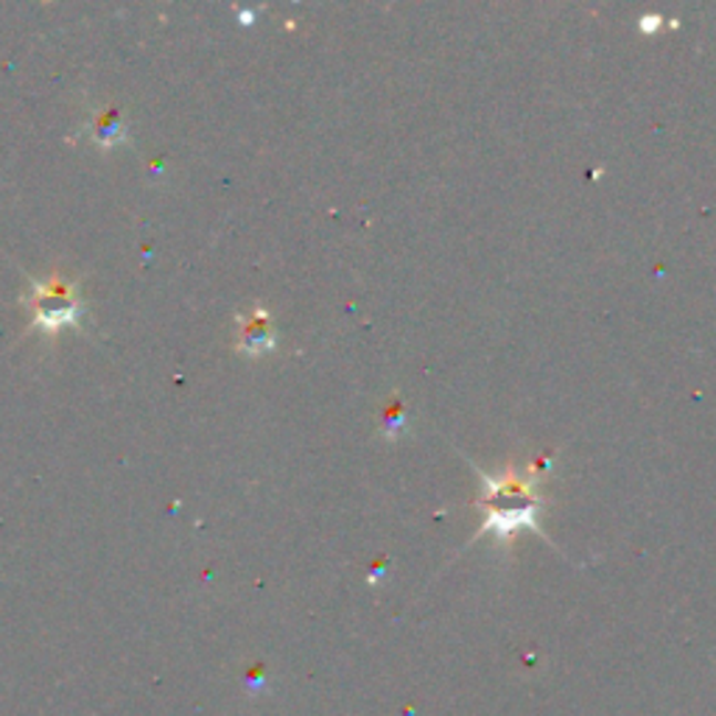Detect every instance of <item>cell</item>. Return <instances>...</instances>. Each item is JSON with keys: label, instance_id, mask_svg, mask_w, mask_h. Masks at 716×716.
<instances>
[{"label": "cell", "instance_id": "obj_1", "mask_svg": "<svg viewBox=\"0 0 716 716\" xmlns=\"http://www.w3.org/2000/svg\"><path fill=\"white\" fill-rule=\"evenodd\" d=\"M540 476L535 470H509L507 476H481L485 481V504L490 507L485 527L498 535V540H509V535L516 529L529 527L535 529V501L532 496L538 492Z\"/></svg>", "mask_w": 716, "mask_h": 716}, {"label": "cell", "instance_id": "obj_2", "mask_svg": "<svg viewBox=\"0 0 716 716\" xmlns=\"http://www.w3.org/2000/svg\"><path fill=\"white\" fill-rule=\"evenodd\" d=\"M25 305H29L34 325L42 331H60L82 320V300H79L76 283L65 280L62 274L37 280L25 294Z\"/></svg>", "mask_w": 716, "mask_h": 716}, {"label": "cell", "instance_id": "obj_3", "mask_svg": "<svg viewBox=\"0 0 716 716\" xmlns=\"http://www.w3.org/2000/svg\"><path fill=\"white\" fill-rule=\"evenodd\" d=\"M236 347L247 355H263L274 347L272 320H269L267 311L258 309L252 314L238 317Z\"/></svg>", "mask_w": 716, "mask_h": 716}, {"label": "cell", "instance_id": "obj_4", "mask_svg": "<svg viewBox=\"0 0 716 716\" xmlns=\"http://www.w3.org/2000/svg\"><path fill=\"white\" fill-rule=\"evenodd\" d=\"M90 137H93V141L104 148L124 143L126 141L124 115H121L115 107L93 113V121H90Z\"/></svg>", "mask_w": 716, "mask_h": 716}]
</instances>
